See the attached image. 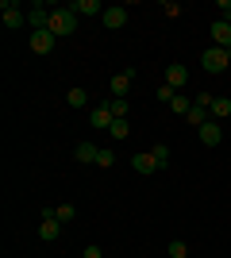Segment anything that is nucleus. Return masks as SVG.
Listing matches in <instances>:
<instances>
[{
	"mask_svg": "<svg viewBox=\"0 0 231 258\" xmlns=\"http://www.w3.org/2000/svg\"><path fill=\"white\" fill-rule=\"evenodd\" d=\"M54 46H58V35L50 31V27H46V31H35V35H31V50H35V54H50Z\"/></svg>",
	"mask_w": 231,
	"mask_h": 258,
	"instance_id": "obj_8",
	"label": "nucleus"
},
{
	"mask_svg": "<svg viewBox=\"0 0 231 258\" xmlns=\"http://www.w3.org/2000/svg\"><path fill=\"white\" fill-rule=\"evenodd\" d=\"M170 108H174L177 116H189V108H193V100H189L185 93H177V97H174V104H170Z\"/></svg>",
	"mask_w": 231,
	"mask_h": 258,
	"instance_id": "obj_22",
	"label": "nucleus"
},
{
	"mask_svg": "<svg viewBox=\"0 0 231 258\" xmlns=\"http://www.w3.org/2000/svg\"><path fill=\"white\" fill-rule=\"evenodd\" d=\"M0 16H4V27H8V31H16L20 23H27V12H23L16 0H4V4H0Z\"/></svg>",
	"mask_w": 231,
	"mask_h": 258,
	"instance_id": "obj_3",
	"label": "nucleus"
},
{
	"mask_svg": "<svg viewBox=\"0 0 231 258\" xmlns=\"http://www.w3.org/2000/svg\"><path fill=\"white\" fill-rule=\"evenodd\" d=\"M227 58H231V46H227Z\"/></svg>",
	"mask_w": 231,
	"mask_h": 258,
	"instance_id": "obj_29",
	"label": "nucleus"
},
{
	"mask_svg": "<svg viewBox=\"0 0 231 258\" xmlns=\"http://www.w3.org/2000/svg\"><path fill=\"white\" fill-rule=\"evenodd\" d=\"M97 166H100V170L116 166V151H112V147H100V151H97Z\"/></svg>",
	"mask_w": 231,
	"mask_h": 258,
	"instance_id": "obj_19",
	"label": "nucleus"
},
{
	"mask_svg": "<svg viewBox=\"0 0 231 258\" xmlns=\"http://www.w3.org/2000/svg\"><path fill=\"white\" fill-rule=\"evenodd\" d=\"M174 97H177V89L162 81V85H158V100H162V104H174Z\"/></svg>",
	"mask_w": 231,
	"mask_h": 258,
	"instance_id": "obj_24",
	"label": "nucleus"
},
{
	"mask_svg": "<svg viewBox=\"0 0 231 258\" xmlns=\"http://www.w3.org/2000/svg\"><path fill=\"white\" fill-rule=\"evenodd\" d=\"M50 31H54L58 39L73 35L77 31V12L73 8H54V12H50Z\"/></svg>",
	"mask_w": 231,
	"mask_h": 258,
	"instance_id": "obj_1",
	"label": "nucleus"
},
{
	"mask_svg": "<svg viewBox=\"0 0 231 258\" xmlns=\"http://www.w3.org/2000/svg\"><path fill=\"white\" fill-rule=\"evenodd\" d=\"M69 8H73L77 16H104V8H100L97 0H73Z\"/></svg>",
	"mask_w": 231,
	"mask_h": 258,
	"instance_id": "obj_15",
	"label": "nucleus"
},
{
	"mask_svg": "<svg viewBox=\"0 0 231 258\" xmlns=\"http://www.w3.org/2000/svg\"><path fill=\"white\" fill-rule=\"evenodd\" d=\"M200 66H204L208 74H223V70L231 66V58H227V50H223V46H208V50L200 54Z\"/></svg>",
	"mask_w": 231,
	"mask_h": 258,
	"instance_id": "obj_2",
	"label": "nucleus"
},
{
	"mask_svg": "<svg viewBox=\"0 0 231 258\" xmlns=\"http://www.w3.org/2000/svg\"><path fill=\"white\" fill-rule=\"evenodd\" d=\"M108 108H112V116H116V119H127V108H131V100L112 97V100H108Z\"/></svg>",
	"mask_w": 231,
	"mask_h": 258,
	"instance_id": "obj_17",
	"label": "nucleus"
},
{
	"mask_svg": "<svg viewBox=\"0 0 231 258\" xmlns=\"http://www.w3.org/2000/svg\"><path fill=\"white\" fill-rule=\"evenodd\" d=\"M100 23H104L108 31H120L123 23H127V8H123V4H112V8H104V16H100Z\"/></svg>",
	"mask_w": 231,
	"mask_h": 258,
	"instance_id": "obj_7",
	"label": "nucleus"
},
{
	"mask_svg": "<svg viewBox=\"0 0 231 258\" xmlns=\"http://www.w3.org/2000/svg\"><path fill=\"white\" fill-rule=\"evenodd\" d=\"M162 12L170 16V20H174V16H181V4H174V0H166V4H162Z\"/></svg>",
	"mask_w": 231,
	"mask_h": 258,
	"instance_id": "obj_26",
	"label": "nucleus"
},
{
	"mask_svg": "<svg viewBox=\"0 0 231 258\" xmlns=\"http://www.w3.org/2000/svg\"><path fill=\"white\" fill-rule=\"evenodd\" d=\"M166 254H170V258H189V247H185V243H181V239H174Z\"/></svg>",
	"mask_w": 231,
	"mask_h": 258,
	"instance_id": "obj_25",
	"label": "nucleus"
},
{
	"mask_svg": "<svg viewBox=\"0 0 231 258\" xmlns=\"http://www.w3.org/2000/svg\"><path fill=\"white\" fill-rule=\"evenodd\" d=\"M197 135H200L204 147H220V143H223V123H220V119H208L204 127H197Z\"/></svg>",
	"mask_w": 231,
	"mask_h": 258,
	"instance_id": "obj_6",
	"label": "nucleus"
},
{
	"mask_svg": "<svg viewBox=\"0 0 231 258\" xmlns=\"http://www.w3.org/2000/svg\"><path fill=\"white\" fill-rule=\"evenodd\" d=\"M131 170H135V173H143V177H150V173L158 170V162H154L150 151H143V154H135V158H131Z\"/></svg>",
	"mask_w": 231,
	"mask_h": 258,
	"instance_id": "obj_12",
	"label": "nucleus"
},
{
	"mask_svg": "<svg viewBox=\"0 0 231 258\" xmlns=\"http://www.w3.org/2000/svg\"><path fill=\"white\" fill-rule=\"evenodd\" d=\"M69 108H85L89 104V93H85V89H69Z\"/></svg>",
	"mask_w": 231,
	"mask_h": 258,
	"instance_id": "obj_21",
	"label": "nucleus"
},
{
	"mask_svg": "<svg viewBox=\"0 0 231 258\" xmlns=\"http://www.w3.org/2000/svg\"><path fill=\"white\" fill-rule=\"evenodd\" d=\"M131 70H123V74H116V77H112V81H108V89H112V97H123V100H127V93H131Z\"/></svg>",
	"mask_w": 231,
	"mask_h": 258,
	"instance_id": "obj_11",
	"label": "nucleus"
},
{
	"mask_svg": "<svg viewBox=\"0 0 231 258\" xmlns=\"http://www.w3.org/2000/svg\"><path fill=\"white\" fill-rule=\"evenodd\" d=\"M227 116H231V100L227 97H216V100H212V119H220V123H223Z\"/></svg>",
	"mask_w": 231,
	"mask_h": 258,
	"instance_id": "obj_16",
	"label": "nucleus"
},
{
	"mask_svg": "<svg viewBox=\"0 0 231 258\" xmlns=\"http://www.w3.org/2000/svg\"><path fill=\"white\" fill-rule=\"evenodd\" d=\"M97 151H100V147H93V143H77V147H73V158L81 162V166H89V162L97 166Z\"/></svg>",
	"mask_w": 231,
	"mask_h": 258,
	"instance_id": "obj_14",
	"label": "nucleus"
},
{
	"mask_svg": "<svg viewBox=\"0 0 231 258\" xmlns=\"http://www.w3.org/2000/svg\"><path fill=\"white\" fill-rule=\"evenodd\" d=\"M89 123H93L97 131H112L116 116H112V108H108V104H100V108H93V112H89Z\"/></svg>",
	"mask_w": 231,
	"mask_h": 258,
	"instance_id": "obj_9",
	"label": "nucleus"
},
{
	"mask_svg": "<svg viewBox=\"0 0 231 258\" xmlns=\"http://www.w3.org/2000/svg\"><path fill=\"white\" fill-rule=\"evenodd\" d=\"M81 258H104V254H100V247H85V250H81Z\"/></svg>",
	"mask_w": 231,
	"mask_h": 258,
	"instance_id": "obj_27",
	"label": "nucleus"
},
{
	"mask_svg": "<svg viewBox=\"0 0 231 258\" xmlns=\"http://www.w3.org/2000/svg\"><path fill=\"white\" fill-rule=\"evenodd\" d=\"M50 4H31V8H27V23H31L35 31H46V27H50Z\"/></svg>",
	"mask_w": 231,
	"mask_h": 258,
	"instance_id": "obj_5",
	"label": "nucleus"
},
{
	"mask_svg": "<svg viewBox=\"0 0 231 258\" xmlns=\"http://www.w3.org/2000/svg\"><path fill=\"white\" fill-rule=\"evenodd\" d=\"M58 235H62V224L54 220V208H43V224H39V239H43V243H54Z\"/></svg>",
	"mask_w": 231,
	"mask_h": 258,
	"instance_id": "obj_4",
	"label": "nucleus"
},
{
	"mask_svg": "<svg viewBox=\"0 0 231 258\" xmlns=\"http://www.w3.org/2000/svg\"><path fill=\"white\" fill-rule=\"evenodd\" d=\"M108 135H112V139H127V135H131V123H127V119H116Z\"/></svg>",
	"mask_w": 231,
	"mask_h": 258,
	"instance_id": "obj_23",
	"label": "nucleus"
},
{
	"mask_svg": "<svg viewBox=\"0 0 231 258\" xmlns=\"http://www.w3.org/2000/svg\"><path fill=\"white\" fill-rule=\"evenodd\" d=\"M220 12H223V20H231V0H220Z\"/></svg>",
	"mask_w": 231,
	"mask_h": 258,
	"instance_id": "obj_28",
	"label": "nucleus"
},
{
	"mask_svg": "<svg viewBox=\"0 0 231 258\" xmlns=\"http://www.w3.org/2000/svg\"><path fill=\"white\" fill-rule=\"evenodd\" d=\"M166 85H174L177 93H181V89L189 85V70L181 62H174V66H166Z\"/></svg>",
	"mask_w": 231,
	"mask_h": 258,
	"instance_id": "obj_10",
	"label": "nucleus"
},
{
	"mask_svg": "<svg viewBox=\"0 0 231 258\" xmlns=\"http://www.w3.org/2000/svg\"><path fill=\"white\" fill-rule=\"evenodd\" d=\"M150 154H154V162H158V170H162L166 162H170V147H166V143H154Z\"/></svg>",
	"mask_w": 231,
	"mask_h": 258,
	"instance_id": "obj_20",
	"label": "nucleus"
},
{
	"mask_svg": "<svg viewBox=\"0 0 231 258\" xmlns=\"http://www.w3.org/2000/svg\"><path fill=\"white\" fill-rule=\"evenodd\" d=\"M54 220H58V224H73V220H77V208L73 205H58L54 208Z\"/></svg>",
	"mask_w": 231,
	"mask_h": 258,
	"instance_id": "obj_18",
	"label": "nucleus"
},
{
	"mask_svg": "<svg viewBox=\"0 0 231 258\" xmlns=\"http://www.w3.org/2000/svg\"><path fill=\"white\" fill-rule=\"evenodd\" d=\"M212 39H216V46L227 50V46H231V20H216V23H212Z\"/></svg>",
	"mask_w": 231,
	"mask_h": 258,
	"instance_id": "obj_13",
	"label": "nucleus"
}]
</instances>
